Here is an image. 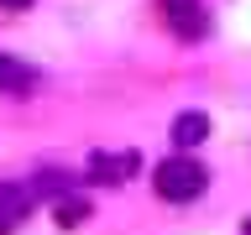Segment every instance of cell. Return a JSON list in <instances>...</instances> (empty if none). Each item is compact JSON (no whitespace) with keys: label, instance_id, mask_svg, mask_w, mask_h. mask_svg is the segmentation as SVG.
<instances>
[{"label":"cell","instance_id":"cell-1","mask_svg":"<svg viewBox=\"0 0 251 235\" xmlns=\"http://www.w3.org/2000/svg\"><path fill=\"white\" fill-rule=\"evenodd\" d=\"M204 188H209V172H204L194 157H173V162L157 167V193L168 204H188V199H199Z\"/></svg>","mask_w":251,"mask_h":235},{"label":"cell","instance_id":"cell-2","mask_svg":"<svg viewBox=\"0 0 251 235\" xmlns=\"http://www.w3.org/2000/svg\"><path fill=\"white\" fill-rule=\"evenodd\" d=\"M157 11L168 21L173 37H183V42H199L204 31H209V11H204V0H157Z\"/></svg>","mask_w":251,"mask_h":235},{"label":"cell","instance_id":"cell-3","mask_svg":"<svg viewBox=\"0 0 251 235\" xmlns=\"http://www.w3.org/2000/svg\"><path fill=\"white\" fill-rule=\"evenodd\" d=\"M141 157L126 146V152H94L89 157V178H100V183H126V178H136Z\"/></svg>","mask_w":251,"mask_h":235},{"label":"cell","instance_id":"cell-4","mask_svg":"<svg viewBox=\"0 0 251 235\" xmlns=\"http://www.w3.org/2000/svg\"><path fill=\"white\" fill-rule=\"evenodd\" d=\"M31 214V188H16V183H0V235L21 230V219Z\"/></svg>","mask_w":251,"mask_h":235},{"label":"cell","instance_id":"cell-5","mask_svg":"<svg viewBox=\"0 0 251 235\" xmlns=\"http://www.w3.org/2000/svg\"><path fill=\"white\" fill-rule=\"evenodd\" d=\"M173 141H178V146H199V141H209V115H204V110H183V115H178V120H173Z\"/></svg>","mask_w":251,"mask_h":235},{"label":"cell","instance_id":"cell-6","mask_svg":"<svg viewBox=\"0 0 251 235\" xmlns=\"http://www.w3.org/2000/svg\"><path fill=\"white\" fill-rule=\"evenodd\" d=\"M37 84V73H31L26 63H16L11 52H0V89L5 94H21V89H31Z\"/></svg>","mask_w":251,"mask_h":235},{"label":"cell","instance_id":"cell-7","mask_svg":"<svg viewBox=\"0 0 251 235\" xmlns=\"http://www.w3.org/2000/svg\"><path fill=\"white\" fill-rule=\"evenodd\" d=\"M89 214H94L89 199H78V193H63V199H58V225H63V230H78Z\"/></svg>","mask_w":251,"mask_h":235},{"label":"cell","instance_id":"cell-8","mask_svg":"<svg viewBox=\"0 0 251 235\" xmlns=\"http://www.w3.org/2000/svg\"><path fill=\"white\" fill-rule=\"evenodd\" d=\"M68 188H74V178H68V172H37V193H68Z\"/></svg>","mask_w":251,"mask_h":235},{"label":"cell","instance_id":"cell-9","mask_svg":"<svg viewBox=\"0 0 251 235\" xmlns=\"http://www.w3.org/2000/svg\"><path fill=\"white\" fill-rule=\"evenodd\" d=\"M0 11H31V0H0Z\"/></svg>","mask_w":251,"mask_h":235},{"label":"cell","instance_id":"cell-10","mask_svg":"<svg viewBox=\"0 0 251 235\" xmlns=\"http://www.w3.org/2000/svg\"><path fill=\"white\" fill-rule=\"evenodd\" d=\"M241 230H246V235H251V214H246V225H241Z\"/></svg>","mask_w":251,"mask_h":235}]
</instances>
